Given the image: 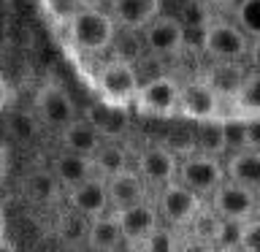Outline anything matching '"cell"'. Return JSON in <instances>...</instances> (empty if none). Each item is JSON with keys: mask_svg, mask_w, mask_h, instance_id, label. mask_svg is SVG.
Wrapping results in <instances>:
<instances>
[{"mask_svg": "<svg viewBox=\"0 0 260 252\" xmlns=\"http://www.w3.org/2000/svg\"><path fill=\"white\" fill-rule=\"evenodd\" d=\"M68 38L79 52L103 54L117 38V22L103 8H76L68 16Z\"/></svg>", "mask_w": 260, "mask_h": 252, "instance_id": "1", "label": "cell"}, {"mask_svg": "<svg viewBox=\"0 0 260 252\" xmlns=\"http://www.w3.org/2000/svg\"><path fill=\"white\" fill-rule=\"evenodd\" d=\"M138 73L133 68V62L125 57H114V60L101 62V68L95 71V87L101 101L111 103V106H133V98L138 92Z\"/></svg>", "mask_w": 260, "mask_h": 252, "instance_id": "2", "label": "cell"}, {"mask_svg": "<svg viewBox=\"0 0 260 252\" xmlns=\"http://www.w3.org/2000/svg\"><path fill=\"white\" fill-rule=\"evenodd\" d=\"M203 52L209 60H247L249 36L236 22H225L219 16H209L203 22Z\"/></svg>", "mask_w": 260, "mask_h": 252, "instance_id": "3", "label": "cell"}, {"mask_svg": "<svg viewBox=\"0 0 260 252\" xmlns=\"http://www.w3.org/2000/svg\"><path fill=\"white\" fill-rule=\"evenodd\" d=\"M133 109L141 117L174 119L179 114V84L168 76L144 81V84H138V92L133 98Z\"/></svg>", "mask_w": 260, "mask_h": 252, "instance_id": "4", "label": "cell"}, {"mask_svg": "<svg viewBox=\"0 0 260 252\" xmlns=\"http://www.w3.org/2000/svg\"><path fill=\"white\" fill-rule=\"evenodd\" d=\"M225 163L206 152H190L179 160V182L187 184L203 198H209L219 184L225 182Z\"/></svg>", "mask_w": 260, "mask_h": 252, "instance_id": "5", "label": "cell"}, {"mask_svg": "<svg viewBox=\"0 0 260 252\" xmlns=\"http://www.w3.org/2000/svg\"><path fill=\"white\" fill-rule=\"evenodd\" d=\"M203 206V195H198L195 190H190L187 184L176 182L166 184L162 190H157V211H160V219L168 223L171 228H179L184 231L187 225L192 223V217L201 211Z\"/></svg>", "mask_w": 260, "mask_h": 252, "instance_id": "6", "label": "cell"}, {"mask_svg": "<svg viewBox=\"0 0 260 252\" xmlns=\"http://www.w3.org/2000/svg\"><path fill=\"white\" fill-rule=\"evenodd\" d=\"M136 171L149 190H162L166 184L179 179V154L171 152L166 144H149L138 154Z\"/></svg>", "mask_w": 260, "mask_h": 252, "instance_id": "7", "label": "cell"}, {"mask_svg": "<svg viewBox=\"0 0 260 252\" xmlns=\"http://www.w3.org/2000/svg\"><path fill=\"white\" fill-rule=\"evenodd\" d=\"M211 209L222 219H233V223H244V219L255 217L257 211V193L244 187L233 179H225L214 193L209 195Z\"/></svg>", "mask_w": 260, "mask_h": 252, "instance_id": "8", "label": "cell"}, {"mask_svg": "<svg viewBox=\"0 0 260 252\" xmlns=\"http://www.w3.org/2000/svg\"><path fill=\"white\" fill-rule=\"evenodd\" d=\"M219 111H222V101L206 79H190L187 84H179V114L184 119H222Z\"/></svg>", "mask_w": 260, "mask_h": 252, "instance_id": "9", "label": "cell"}, {"mask_svg": "<svg viewBox=\"0 0 260 252\" xmlns=\"http://www.w3.org/2000/svg\"><path fill=\"white\" fill-rule=\"evenodd\" d=\"M141 33H144V46L149 49L152 54L174 57V54H179L184 49L187 30H184V24H182L179 16L157 14Z\"/></svg>", "mask_w": 260, "mask_h": 252, "instance_id": "10", "label": "cell"}, {"mask_svg": "<svg viewBox=\"0 0 260 252\" xmlns=\"http://www.w3.org/2000/svg\"><path fill=\"white\" fill-rule=\"evenodd\" d=\"M68 203L73 211H79L81 217H98V214H106L111 206H109V182L106 176L101 174H92L87 176L84 182L68 187Z\"/></svg>", "mask_w": 260, "mask_h": 252, "instance_id": "11", "label": "cell"}, {"mask_svg": "<svg viewBox=\"0 0 260 252\" xmlns=\"http://www.w3.org/2000/svg\"><path fill=\"white\" fill-rule=\"evenodd\" d=\"M114 214H117V219H119L125 247H130V249H136L138 244L146 239V233L160 223L157 203H149V201H141V203H136V206L119 209V211H114Z\"/></svg>", "mask_w": 260, "mask_h": 252, "instance_id": "12", "label": "cell"}, {"mask_svg": "<svg viewBox=\"0 0 260 252\" xmlns=\"http://www.w3.org/2000/svg\"><path fill=\"white\" fill-rule=\"evenodd\" d=\"M36 109L38 114L44 117L46 125H54V128H65L68 122L76 119V103L73 98L65 92L60 84H44L36 95Z\"/></svg>", "mask_w": 260, "mask_h": 252, "instance_id": "13", "label": "cell"}, {"mask_svg": "<svg viewBox=\"0 0 260 252\" xmlns=\"http://www.w3.org/2000/svg\"><path fill=\"white\" fill-rule=\"evenodd\" d=\"M109 14L117 27L141 33L157 14H162V0H109Z\"/></svg>", "mask_w": 260, "mask_h": 252, "instance_id": "14", "label": "cell"}, {"mask_svg": "<svg viewBox=\"0 0 260 252\" xmlns=\"http://www.w3.org/2000/svg\"><path fill=\"white\" fill-rule=\"evenodd\" d=\"M106 182H109V206H111V211L136 206V203H141V201H149L146 198L149 187H146V182L141 179V174H138L136 168L119 171V174L109 176Z\"/></svg>", "mask_w": 260, "mask_h": 252, "instance_id": "15", "label": "cell"}, {"mask_svg": "<svg viewBox=\"0 0 260 252\" xmlns=\"http://www.w3.org/2000/svg\"><path fill=\"white\" fill-rule=\"evenodd\" d=\"M222 225L225 219L211 209V203L206 206L203 203L201 211L192 217V223L184 228V233L190 236L192 241H182L179 249H190V247H198V249H217L219 244V236H222Z\"/></svg>", "mask_w": 260, "mask_h": 252, "instance_id": "16", "label": "cell"}, {"mask_svg": "<svg viewBox=\"0 0 260 252\" xmlns=\"http://www.w3.org/2000/svg\"><path fill=\"white\" fill-rule=\"evenodd\" d=\"M225 176L244 184V187H249V190L260 193V149L244 146V149L228 152Z\"/></svg>", "mask_w": 260, "mask_h": 252, "instance_id": "17", "label": "cell"}, {"mask_svg": "<svg viewBox=\"0 0 260 252\" xmlns=\"http://www.w3.org/2000/svg\"><path fill=\"white\" fill-rule=\"evenodd\" d=\"M122 244H125V239H122V228H119V219L111 209L106 211V214L89 217V225H87V247L89 249L114 252V249H119Z\"/></svg>", "mask_w": 260, "mask_h": 252, "instance_id": "18", "label": "cell"}, {"mask_svg": "<svg viewBox=\"0 0 260 252\" xmlns=\"http://www.w3.org/2000/svg\"><path fill=\"white\" fill-rule=\"evenodd\" d=\"M231 117L260 119V68H249L231 98Z\"/></svg>", "mask_w": 260, "mask_h": 252, "instance_id": "19", "label": "cell"}, {"mask_svg": "<svg viewBox=\"0 0 260 252\" xmlns=\"http://www.w3.org/2000/svg\"><path fill=\"white\" fill-rule=\"evenodd\" d=\"M52 174L57 176V182H62L65 187H73V184L84 182L87 176H92L95 166H92V158H89V154H79V152L65 149L60 158L54 160Z\"/></svg>", "mask_w": 260, "mask_h": 252, "instance_id": "20", "label": "cell"}, {"mask_svg": "<svg viewBox=\"0 0 260 252\" xmlns=\"http://www.w3.org/2000/svg\"><path fill=\"white\" fill-rule=\"evenodd\" d=\"M60 138H62L65 149L79 152V154H89V158H92V152L103 144V136L92 128V122H89V119H79V117L62 128Z\"/></svg>", "mask_w": 260, "mask_h": 252, "instance_id": "21", "label": "cell"}, {"mask_svg": "<svg viewBox=\"0 0 260 252\" xmlns=\"http://www.w3.org/2000/svg\"><path fill=\"white\" fill-rule=\"evenodd\" d=\"M195 149L206 154H219L228 152V138H225V119H201L195 122Z\"/></svg>", "mask_w": 260, "mask_h": 252, "instance_id": "22", "label": "cell"}, {"mask_svg": "<svg viewBox=\"0 0 260 252\" xmlns=\"http://www.w3.org/2000/svg\"><path fill=\"white\" fill-rule=\"evenodd\" d=\"M87 119L92 122V128L101 136H117L125 128V109L122 106H111V103H95L87 109Z\"/></svg>", "mask_w": 260, "mask_h": 252, "instance_id": "23", "label": "cell"}, {"mask_svg": "<svg viewBox=\"0 0 260 252\" xmlns=\"http://www.w3.org/2000/svg\"><path fill=\"white\" fill-rule=\"evenodd\" d=\"M92 166H95V174L109 179V176H114V174H119V171L127 168V154L117 144H101L92 152Z\"/></svg>", "mask_w": 260, "mask_h": 252, "instance_id": "24", "label": "cell"}, {"mask_svg": "<svg viewBox=\"0 0 260 252\" xmlns=\"http://www.w3.org/2000/svg\"><path fill=\"white\" fill-rule=\"evenodd\" d=\"M182 247V231L179 228H171L168 223H157L146 233V239L138 244L136 249H144V252H171V249H179Z\"/></svg>", "mask_w": 260, "mask_h": 252, "instance_id": "25", "label": "cell"}, {"mask_svg": "<svg viewBox=\"0 0 260 252\" xmlns=\"http://www.w3.org/2000/svg\"><path fill=\"white\" fill-rule=\"evenodd\" d=\"M233 22L249 38H260V0H236Z\"/></svg>", "mask_w": 260, "mask_h": 252, "instance_id": "26", "label": "cell"}, {"mask_svg": "<svg viewBox=\"0 0 260 252\" xmlns=\"http://www.w3.org/2000/svg\"><path fill=\"white\" fill-rule=\"evenodd\" d=\"M241 249L260 252V217H249L241 223Z\"/></svg>", "mask_w": 260, "mask_h": 252, "instance_id": "27", "label": "cell"}, {"mask_svg": "<svg viewBox=\"0 0 260 252\" xmlns=\"http://www.w3.org/2000/svg\"><path fill=\"white\" fill-rule=\"evenodd\" d=\"M247 146L260 149V119H247Z\"/></svg>", "mask_w": 260, "mask_h": 252, "instance_id": "28", "label": "cell"}, {"mask_svg": "<svg viewBox=\"0 0 260 252\" xmlns=\"http://www.w3.org/2000/svg\"><path fill=\"white\" fill-rule=\"evenodd\" d=\"M247 60L252 68H260V38H249V54Z\"/></svg>", "mask_w": 260, "mask_h": 252, "instance_id": "29", "label": "cell"}, {"mask_svg": "<svg viewBox=\"0 0 260 252\" xmlns=\"http://www.w3.org/2000/svg\"><path fill=\"white\" fill-rule=\"evenodd\" d=\"M8 98H11V87H8V81H6V76H3V73H0V111L6 109Z\"/></svg>", "mask_w": 260, "mask_h": 252, "instance_id": "30", "label": "cell"}, {"mask_svg": "<svg viewBox=\"0 0 260 252\" xmlns=\"http://www.w3.org/2000/svg\"><path fill=\"white\" fill-rule=\"evenodd\" d=\"M6 174H8V149L0 144V182L6 179Z\"/></svg>", "mask_w": 260, "mask_h": 252, "instance_id": "31", "label": "cell"}, {"mask_svg": "<svg viewBox=\"0 0 260 252\" xmlns=\"http://www.w3.org/2000/svg\"><path fill=\"white\" fill-rule=\"evenodd\" d=\"M76 3V8H103L109 0H73Z\"/></svg>", "mask_w": 260, "mask_h": 252, "instance_id": "32", "label": "cell"}, {"mask_svg": "<svg viewBox=\"0 0 260 252\" xmlns=\"http://www.w3.org/2000/svg\"><path fill=\"white\" fill-rule=\"evenodd\" d=\"M206 3L211 8H231V6H236V0H206Z\"/></svg>", "mask_w": 260, "mask_h": 252, "instance_id": "33", "label": "cell"}, {"mask_svg": "<svg viewBox=\"0 0 260 252\" xmlns=\"http://www.w3.org/2000/svg\"><path fill=\"white\" fill-rule=\"evenodd\" d=\"M3 233H6V211L0 209V236H3Z\"/></svg>", "mask_w": 260, "mask_h": 252, "instance_id": "34", "label": "cell"}]
</instances>
